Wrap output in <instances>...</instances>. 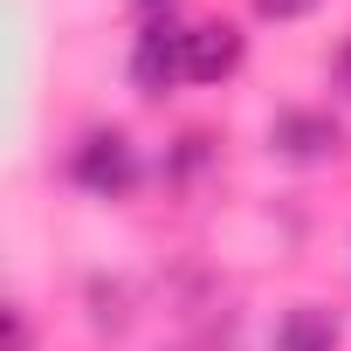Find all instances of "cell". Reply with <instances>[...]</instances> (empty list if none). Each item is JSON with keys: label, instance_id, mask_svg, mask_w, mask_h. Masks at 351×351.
Returning <instances> with one entry per match:
<instances>
[{"label": "cell", "instance_id": "cell-2", "mask_svg": "<svg viewBox=\"0 0 351 351\" xmlns=\"http://www.w3.org/2000/svg\"><path fill=\"white\" fill-rule=\"evenodd\" d=\"M76 186L83 193H97V200H124L131 186H138V152H131V138L124 131H90L83 145H76Z\"/></svg>", "mask_w": 351, "mask_h": 351}, {"label": "cell", "instance_id": "cell-5", "mask_svg": "<svg viewBox=\"0 0 351 351\" xmlns=\"http://www.w3.org/2000/svg\"><path fill=\"white\" fill-rule=\"evenodd\" d=\"M337 337H344V324H337V310H324V303H296V310L276 324V351H337Z\"/></svg>", "mask_w": 351, "mask_h": 351}, {"label": "cell", "instance_id": "cell-6", "mask_svg": "<svg viewBox=\"0 0 351 351\" xmlns=\"http://www.w3.org/2000/svg\"><path fill=\"white\" fill-rule=\"evenodd\" d=\"M310 8H324V0H255V14H262V21H303Z\"/></svg>", "mask_w": 351, "mask_h": 351}, {"label": "cell", "instance_id": "cell-4", "mask_svg": "<svg viewBox=\"0 0 351 351\" xmlns=\"http://www.w3.org/2000/svg\"><path fill=\"white\" fill-rule=\"evenodd\" d=\"M241 56H248V42L234 21H200L186 35V83H228L241 69Z\"/></svg>", "mask_w": 351, "mask_h": 351}, {"label": "cell", "instance_id": "cell-7", "mask_svg": "<svg viewBox=\"0 0 351 351\" xmlns=\"http://www.w3.org/2000/svg\"><path fill=\"white\" fill-rule=\"evenodd\" d=\"M35 330H28V310H8V351H28Z\"/></svg>", "mask_w": 351, "mask_h": 351}, {"label": "cell", "instance_id": "cell-8", "mask_svg": "<svg viewBox=\"0 0 351 351\" xmlns=\"http://www.w3.org/2000/svg\"><path fill=\"white\" fill-rule=\"evenodd\" d=\"M337 90H344V97H351V49H344V56H337Z\"/></svg>", "mask_w": 351, "mask_h": 351}, {"label": "cell", "instance_id": "cell-9", "mask_svg": "<svg viewBox=\"0 0 351 351\" xmlns=\"http://www.w3.org/2000/svg\"><path fill=\"white\" fill-rule=\"evenodd\" d=\"M152 8H172V0H152Z\"/></svg>", "mask_w": 351, "mask_h": 351}, {"label": "cell", "instance_id": "cell-3", "mask_svg": "<svg viewBox=\"0 0 351 351\" xmlns=\"http://www.w3.org/2000/svg\"><path fill=\"white\" fill-rule=\"evenodd\" d=\"M269 145H276L289 165H324V158L344 152V124H337L330 110H282L276 131H269Z\"/></svg>", "mask_w": 351, "mask_h": 351}, {"label": "cell", "instance_id": "cell-1", "mask_svg": "<svg viewBox=\"0 0 351 351\" xmlns=\"http://www.w3.org/2000/svg\"><path fill=\"white\" fill-rule=\"evenodd\" d=\"M186 35H193V28L172 21V8L138 28V42H131V83H138L145 97H158V90H172V83L186 76Z\"/></svg>", "mask_w": 351, "mask_h": 351}]
</instances>
